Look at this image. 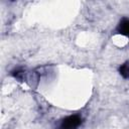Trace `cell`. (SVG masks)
<instances>
[{
    "mask_svg": "<svg viewBox=\"0 0 129 129\" xmlns=\"http://www.w3.org/2000/svg\"><path fill=\"white\" fill-rule=\"evenodd\" d=\"M82 123V119L78 115H71L66 117L57 129H77Z\"/></svg>",
    "mask_w": 129,
    "mask_h": 129,
    "instance_id": "1",
    "label": "cell"
},
{
    "mask_svg": "<svg viewBox=\"0 0 129 129\" xmlns=\"http://www.w3.org/2000/svg\"><path fill=\"white\" fill-rule=\"evenodd\" d=\"M117 31L122 35L129 36V19L128 18H123L119 22L117 26Z\"/></svg>",
    "mask_w": 129,
    "mask_h": 129,
    "instance_id": "2",
    "label": "cell"
},
{
    "mask_svg": "<svg viewBox=\"0 0 129 129\" xmlns=\"http://www.w3.org/2000/svg\"><path fill=\"white\" fill-rule=\"evenodd\" d=\"M119 72H120V75H121L123 78L129 79V62L123 63V64L120 67Z\"/></svg>",
    "mask_w": 129,
    "mask_h": 129,
    "instance_id": "3",
    "label": "cell"
}]
</instances>
